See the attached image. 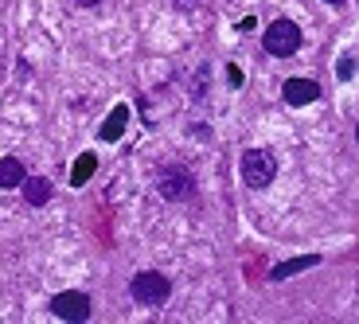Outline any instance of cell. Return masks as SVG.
Instances as JSON below:
<instances>
[{
  "label": "cell",
  "mask_w": 359,
  "mask_h": 324,
  "mask_svg": "<svg viewBox=\"0 0 359 324\" xmlns=\"http://www.w3.org/2000/svg\"><path fill=\"white\" fill-rule=\"evenodd\" d=\"M156 191L172 203H188V199H196V176L184 164H164L156 172Z\"/></svg>",
  "instance_id": "cell-1"
},
{
  "label": "cell",
  "mask_w": 359,
  "mask_h": 324,
  "mask_svg": "<svg viewBox=\"0 0 359 324\" xmlns=\"http://www.w3.org/2000/svg\"><path fill=\"white\" fill-rule=\"evenodd\" d=\"M129 293H133L137 305L161 309L164 301H168V293H172V281L164 278V274H156V270H141L133 281H129Z\"/></svg>",
  "instance_id": "cell-2"
},
{
  "label": "cell",
  "mask_w": 359,
  "mask_h": 324,
  "mask_svg": "<svg viewBox=\"0 0 359 324\" xmlns=\"http://www.w3.org/2000/svg\"><path fill=\"white\" fill-rule=\"evenodd\" d=\"M243 180L246 188H269L273 184V176H278V161H273V153H266V149H246L243 153Z\"/></svg>",
  "instance_id": "cell-3"
},
{
  "label": "cell",
  "mask_w": 359,
  "mask_h": 324,
  "mask_svg": "<svg viewBox=\"0 0 359 324\" xmlns=\"http://www.w3.org/2000/svg\"><path fill=\"white\" fill-rule=\"evenodd\" d=\"M262 47L269 55H278V59H289V55L301 51V27L293 20H273L266 27V36H262Z\"/></svg>",
  "instance_id": "cell-4"
},
{
  "label": "cell",
  "mask_w": 359,
  "mask_h": 324,
  "mask_svg": "<svg viewBox=\"0 0 359 324\" xmlns=\"http://www.w3.org/2000/svg\"><path fill=\"white\" fill-rule=\"evenodd\" d=\"M51 313L59 316V320H67V324H82L90 316V293H82V289H67V293L51 297Z\"/></svg>",
  "instance_id": "cell-5"
},
{
  "label": "cell",
  "mask_w": 359,
  "mask_h": 324,
  "mask_svg": "<svg viewBox=\"0 0 359 324\" xmlns=\"http://www.w3.org/2000/svg\"><path fill=\"white\" fill-rule=\"evenodd\" d=\"M281 98H285V106H313V102L320 98V82H313V79H285Z\"/></svg>",
  "instance_id": "cell-6"
},
{
  "label": "cell",
  "mask_w": 359,
  "mask_h": 324,
  "mask_svg": "<svg viewBox=\"0 0 359 324\" xmlns=\"http://www.w3.org/2000/svg\"><path fill=\"white\" fill-rule=\"evenodd\" d=\"M313 266H320V254H301V258H289V262H281V266H273V270H269V281H285V278H293V274L313 270Z\"/></svg>",
  "instance_id": "cell-7"
},
{
  "label": "cell",
  "mask_w": 359,
  "mask_h": 324,
  "mask_svg": "<svg viewBox=\"0 0 359 324\" xmlns=\"http://www.w3.org/2000/svg\"><path fill=\"white\" fill-rule=\"evenodd\" d=\"M126 126H129V106H114V114L102 121L98 137L106 144H114V141H121V137H126Z\"/></svg>",
  "instance_id": "cell-8"
},
{
  "label": "cell",
  "mask_w": 359,
  "mask_h": 324,
  "mask_svg": "<svg viewBox=\"0 0 359 324\" xmlns=\"http://www.w3.org/2000/svg\"><path fill=\"white\" fill-rule=\"evenodd\" d=\"M51 180L47 176H24V199L32 203V208H43L47 199H51Z\"/></svg>",
  "instance_id": "cell-9"
},
{
  "label": "cell",
  "mask_w": 359,
  "mask_h": 324,
  "mask_svg": "<svg viewBox=\"0 0 359 324\" xmlns=\"http://www.w3.org/2000/svg\"><path fill=\"white\" fill-rule=\"evenodd\" d=\"M24 176H27V168L16 156H0V188H20Z\"/></svg>",
  "instance_id": "cell-10"
},
{
  "label": "cell",
  "mask_w": 359,
  "mask_h": 324,
  "mask_svg": "<svg viewBox=\"0 0 359 324\" xmlns=\"http://www.w3.org/2000/svg\"><path fill=\"white\" fill-rule=\"evenodd\" d=\"M94 168H98V156H94V153H82L79 161L71 164V184H74V188H82V184L94 176Z\"/></svg>",
  "instance_id": "cell-11"
},
{
  "label": "cell",
  "mask_w": 359,
  "mask_h": 324,
  "mask_svg": "<svg viewBox=\"0 0 359 324\" xmlns=\"http://www.w3.org/2000/svg\"><path fill=\"white\" fill-rule=\"evenodd\" d=\"M336 71H340V79L344 82H351V79H355V55H344V59H340V67H336Z\"/></svg>",
  "instance_id": "cell-12"
},
{
  "label": "cell",
  "mask_w": 359,
  "mask_h": 324,
  "mask_svg": "<svg viewBox=\"0 0 359 324\" xmlns=\"http://www.w3.org/2000/svg\"><path fill=\"white\" fill-rule=\"evenodd\" d=\"M226 82H231V86H243V82H246V74L231 63V67H226Z\"/></svg>",
  "instance_id": "cell-13"
},
{
  "label": "cell",
  "mask_w": 359,
  "mask_h": 324,
  "mask_svg": "<svg viewBox=\"0 0 359 324\" xmlns=\"http://www.w3.org/2000/svg\"><path fill=\"white\" fill-rule=\"evenodd\" d=\"M176 4V12H196L199 8V0H172Z\"/></svg>",
  "instance_id": "cell-14"
},
{
  "label": "cell",
  "mask_w": 359,
  "mask_h": 324,
  "mask_svg": "<svg viewBox=\"0 0 359 324\" xmlns=\"http://www.w3.org/2000/svg\"><path fill=\"white\" fill-rule=\"evenodd\" d=\"M74 4H82V8H94V4H102V0H74Z\"/></svg>",
  "instance_id": "cell-15"
},
{
  "label": "cell",
  "mask_w": 359,
  "mask_h": 324,
  "mask_svg": "<svg viewBox=\"0 0 359 324\" xmlns=\"http://www.w3.org/2000/svg\"><path fill=\"white\" fill-rule=\"evenodd\" d=\"M324 4H344V0H324Z\"/></svg>",
  "instance_id": "cell-16"
}]
</instances>
